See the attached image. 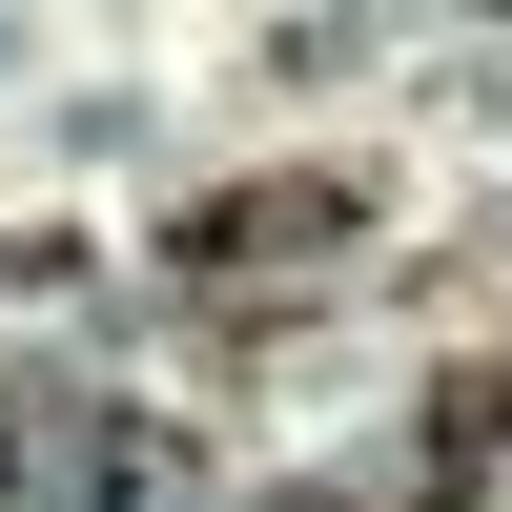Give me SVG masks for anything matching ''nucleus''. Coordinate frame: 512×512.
<instances>
[{
	"label": "nucleus",
	"mask_w": 512,
	"mask_h": 512,
	"mask_svg": "<svg viewBox=\"0 0 512 512\" xmlns=\"http://www.w3.org/2000/svg\"><path fill=\"white\" fill-rule=\"evenodd\" d=\"M287 512H349V492H287Z\"/></svg>",
	"instance_id": "2"
},
{
	"label": "nucleus",
	"mask_w": 512,
	"mask_h": 512,
	"mask_svg": "<svg viewBox=\"0 0 512 512\" xmlns=\"http://www.w3.org/2000/svg\"><path fill=\"white\" fill-rule=\"evenodd\" d=\"M349 226H369L349 164H267V185H205L185 226H164V267L185 287H308V267H349Z\"/></svg>",
	"instance_id": "1"
}]
</instances>
